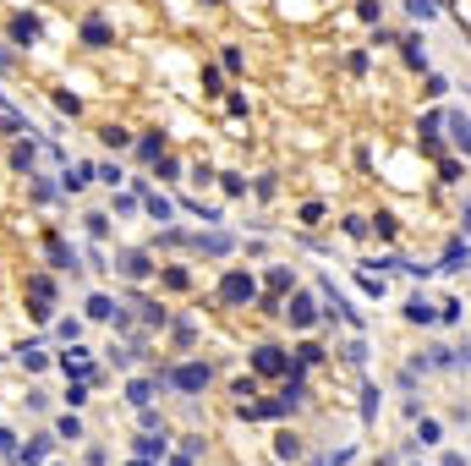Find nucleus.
I'll return each mask as SVG.
<instances>
[{
	"label": "nucleus",
	"instance_id": "nucleus-1",
	"mask_svg": "<svg viewBox=\"0 0 471 466\" xmlns=\"http://www.w3.org/2000/svg\"><path fill=\"white\" fill-rule=\"evenodd\" d=\"M252 297H258V280L242 275V269H230V275L220 280V302H230V307H246Z\"/></svg>",
	"mask_w": 471,
	"mask_h": 466
},
{
	"label": "nucleus",
	"instance_id": "nucleus-13",
	"mask_svg": "<svg viewBox=\"0 0 471 466\" xmlns=\"http://www.w3.org/2000/svg\"><path fill=\"white\" fill-rule=\"evenodd\" d=\"M433 11H438V0H411V17H422V22H428Z\"/></svg>",
	"mask_w": 471,
	"mask_h": 466
},
{
	"label": "nucleus",
	"instance_id": "nucleus-16",
	"mask_svg": "<svg viewBox=\"0 0 471 466\" xmlns=\"http://www.w3.org/2000/svg\"><path fill=\"white\" fill-rule=\"evenodd\" d=\"M164 154V137H143V159H159Z\"/></svg>",
	"mask_w": 471,
	"mask_h": 466
},
{
	"label": "nucleus",
	"instance_id": "nucleus-2",
	"mask_svg": "<svg viewBox=\"0 0 471 466\" xmlns=\"http://www.w3.org/2000/svg\"><path fill=\"white\" fill-rule=\"evenodd\" d=\"M252 368H258V373H290V362H285L280 346H258V351H252Z\"/></svg>",
	"mask_w": 471,
	"mask_h": 466
},
{
	"label": "nucleus",
	"instance_id": "nucleus-11",
	"mask_svg": "<svg viewBox=\"0 0 471 466\" xmlns=\"http://www.w3.org/2000/svg\"><path fill=\"white\" fill-rule=\"evenodd\" d=\"M438 181H460V159H438Z\"/></svg>",
	"mask_w": 471,
	"mask_h": 466
},
{
	"label": "nucleus",
	"instance_id": "nucleus-12",
	"mask_svg": "<svg viewBox=\"0 0 471 466\" xmlns=\"http://www.w3.org/2000/svg\"><path fill=\"white\" fill-rule=\"evenodd\" d=\"M268 291H290V269H268Z\"/></svg>",
	"mask_w": 471,
	"mask_h": 466
},
{
	"label": "nucleus",
	"instance_id": "nucleus-10",
	"mask_svg": "<svg viewBox=\"0 0 471 466\" xmlns=\"http://www.w3.org/2000/svg\"><path fill=\"white\" fill-rule=\"evenodd\" d=\"M164 285H170V291H186V285H192V275H186V269H164Z\"/></svg>",
	"mask_w": 471,
	"mask_h": 466
},
{
	"label": "nucleus",
	"instance_id": "nucleus-4",
	"mask_svg": "<svg viewBox=\"0 0 471 466\" xmlns=\"http://www.w3.org/2000/svg\"><path fill=\"white\" fill-rule=\"evenodd\" d=\"M285 313H290V324H296V329H307L312 318H318V313H312V297H296V302L285 307Z\"/></svg>",
	"mask_w": 471,
	"mask_h": 466
},
{
	"label": "nucleus",
	"instance_id": "nucleus-9",
	"mask_svg": "<svg viewBox=\"0 0 471 466\" xmlns=\"http://www.w3.org/2000/svg\"><path fill=\"white\" fill-rule=\"evenodd\" d=\"M104 143H110V149H126V143H132V132H126V127H104Z\"/></svg>",
	"mask_w": 471,
	"mask_h": 466
},
{
	"label": "nucleus",
	"instance_id": "nucleus-8",
	"mask_svg": "<svg viewBox=\"0 0 471 466\" xmlns=\"http://www.w3.org/2000/svg\"><path fill=\"white\" fill-rule=\"evenodd\" d=\"M82 39H88V44H110V28H104L99 17H88V28H82Z\"/></svg>",
	"mask_w": 471,
	"mask_h": 466
},
{
	"label": "nucleus",
	"instance_id": "nucleus-3",
	"mask_svg": "<svg viewBox=\"0 0 471 466\" xmlns=\"http://www.w3.org/2000/svg\"><path fill=\"white\" fill-rule=\"evenodd\" d=\"M400 55H406L411 72H422V66H428V55H422V39H416V33H406V39H400Z\"/></svg>",
	"mask_w": 471,
	"mask_h": 466
},
{
	"label": "nucleus",
	"instance_id": "nucleus-7",
	"mask_svg": "<svg viewBox=\"0 0 471 466\" xmlns=\"http://www.w3.org/2000/svg\"><path fill=\"white\" fill-rule=\"evenodd\" d=\"M121 269H126V275H132V280H143L148 269H154V263H148L143 253H126V258H121Z\"/></svg>",
	"mask_w": 471,
	"mask_h": 466
},
{
	"label": "nucleus",
	"instance_id": "nucleus-5",
	"mask_svg": "<svg viewBox=\"0 0 471 466\" xmlns=\"http://www.w3.org/2000/svg\"><path fill=\"white\" fill-rule=\"evenodd\" d=\"M176 384H181V390H203V384H208V368H198V362H192V368H181V373H176Z\"/></svg>",
	"mask_w": 471,
	"mask_h": 466
},
{
	"label": "nucleus",
	"instance_id": "nucleus-15",
	"mask_svg": "<svg viewBox=\"0 0 471 466\" xmlns=\"http://www.w3.org/2000/svg\"><path fill=\"white\" fill-rule=\"evenodd\" d=\"M274 450H280V455H290V461H296V455H302V445H296V439H290V433H280V445H274Z\"/></svg>",
	"mask_w": 471,
	"mask_h": 466
},
{
	"label": "nucleus",
	"instance_id": "nucleus-14",
	"mask_svg": "<svg viewBox=\"0 0 471 466\" xmlns=\"http://www.w3.org/2000/svg\"><path fill=\"white\" fill-rule=\"evenodd\" d=\"M373 231H378V236H395L400 225H395V214H378V220H373Z\"/></svg>",
	"mask_w": 471,
	"mask_h": 466
},
{
	"label": "nucleus",
	"instance_id": "nucleus-6",
	"mask_svg": "<svg viewBox=\"0 0 471 466\" xmlns=\"http://www.w3.org/2000/svg\"><path fill=\"white\" fill-rule=\"evenodd\" d=\"M406 318H411V324H433V318H438V313H433V302L411 297V302H406Z\"/></svg>",
	"mask_w": 471,
	"mask_h": 466
}]
</instances>
